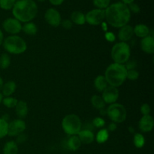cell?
<instances>
[{
    "mask_svg": "<svg viewBox=\"0 0 154 154\" xmlns=\"http://www.w3.org/2000/svg\"><path fill=\"white\" fill-rule=\"evenodd\" d=\"M105 12L106 21L114 28H121L127 25L130 20V11L128 6L121 2L111 4Z\"/></svg>",
    "mask_w": 154,
    "mask_h": 154,
    "instance_id": "1",
    "label": "cell"
},
{
    "mask_svg": "<svg viewBox=\"0 0 154 154\" xmlns=\"http://www.w3.org/2000/svg\"><path fill=\"white\" fill-rule=\"evenodd\" d=\"M12 14L20 23L31 22L38 14V5L34 0H17Z\"/></svg>",
    "mask_w": 154,
    "mask_h": 154,
    "instance_id": "2",
    "label": "cell"
},
{
    "mask_svg": "<svg viewBox=\"0 0 154 154\" xmlns=\"http://www.w3.org/2000/svg\"><path fill=\"white\" fill-rule=\"evenodd\" d=\"M126 72L127 70L124 65L114 63L107 68L104 76L108 85L118 87L126 80Z\"/></svg>",
    "mask_w": 154,
    "mask_h": 154,
    "instance_id": "3",
    "label": "cell"
},
{
    "mask_svg": "<svg viewBox=\"0 0 154 154\" xmlns=\"http://www.w3.org/2000/svg\"><path fill=\"white\" fill-rule=\"evenodd\" d=\"M4 49L11 54H21L26 51L27 45L25 41L18 35H11L4 39L2 42Z\"/></svg>",
    "mask_w": 154,
    "mask_h": 154,
    "instance_id": "4",
    "label": "cell"
},
{
    "mask_svg": "<svg viewBox=\"0 0 154 154\" xmlns=\"http://www.w3.org/2000/svg\"><path fill=\"white\" fill-rule=\"evenodd\" d=\"M111 57L115 63H126L130 58V48L126 42H118L113 46L111 50Z\"/></svg>",
    "mask_w": 154,
    "mask_h": 154,
    "instance_id": "5",
    "label": "cell"
},
{
    "mask_svg": "<svg viewBox=\"0 0 154 154\" xmlns=\"http://www.w3.org/2000/svg\"><path fill=\"white\" fill-rule=\"evenodd\" d=\"M62 128L69 135H77L82 128V123L78 115L68 114L62 120Z\"/></svg>",
    "mask_w": 154,
    "mask_h": 154,
    "instance_id": "6",
    "label": "cell"
},
{
    "mask_svg": "<svg viewBox=\"0 0 154 154\" xmlns=\"http://www.w3.org/2000/svg\"><path fill=\"white\" fill-rule=\"evenodd\" d=\"M106 114L110 120L115 123H123L126 120L127 112L123 105L119 103H113L106 111Z\"/></svg>",
    "mask_w": 154,
    "mask_h": 154,
    "instance_id": "7",
    "label": "cell"
},
{
    "mask_svg": "<svg viewBox=\"0 0 154 154\" xmlns=\"http://www.w3.org/2000/svg\"><path fill=\"white\" fill-rule=\"evenodd\" d=\"M86 23L91 26H98L102 24L105 20V12L103 9H93L85 14Z\"/></svg>",
    "mask_w": 154,
    "mask_h": 154,
    "instance_id": "8",
    "label": "cell"
},
{
    "mask_svg": "<svg viewBox=\"0 0 154 154\" xmlns=\"http://www.w3.org/2000/svg\"><path fill=\"white\" fill-rule=\"evenodd\" d=\"M2 26L6 32L14 35L22 31V24L14 17H9L5 20Z\"/></svg>",
    "mask_w": 154,
    "mask_h": 154,
    "instance_id": "9",
    "label": "cell"
},
{
    "mask_svg": "<svg viewBox=\"0 0 154 154\" xmlns=\"http://www.w3.org/2000/svg\"><path fill=\"white\" fill-rule=\"evenodd\" d=\"M26 128V125L22 119L14 120L8 123V135L9 136H17L23 133Z\"/></svg>",
    "mask_w": 154,
    "mask_h": 154,
    "instance_id": "10",
    "label": "cell"
},
{
    "mask_svg": "<svg viewBox=\"0 0 154 154\" xmlns=\"http://www.w3.org/2000/svg\"><path fill=\"white\" fill-rule=\"evenodd\" d=\"M45 19L49 25L57 27L60 25L62 21L60 13L54 8H48L45 14Z\"/></svg>",
    "mask_w": 154,
    "mask_h": 154,
    "instance_id": "11",
    "label": "cell"
},
{
    "mask_svg": "<svg viewBox=\"0 0 154 154\" xmlns=\"http://www.w3.org/2000/svg\"><path fill=\"white\" fill-rule=\"evenodd\" d=\"M102 98L105 104L115 103L119 98V91L117 87L108 86L102 92Z\"/></svg>",
    "mask_w": 154,
    "mask_h": 154,
    "instance_id": "12",
    "label": "cell"
},
{
    "mask_svg": "<svg viewBox=\"0 0 154 154\" xmlns=\"http://www.w3.org/2000/svg\"><path fill=\"white\" fill-rule=\"evenodd\" d=\"M154 126V120L152 116L144 115L139 120L138 127L139 129L143 132H151Z\"/></svg>",
    "mask_w": 154,
    "mask_h": 154,
    "instance_id": "13",
    "label": "cell"
},
{
    "mask_svg": "<svg viewBox=\"0 0 154 154\" xmlns=\"http://www.w3.org/2000/svg\"><path fill=\"white\" fill-rule=\"evenodd\" d=\"M134 35L133 27L129 25H126L120 28L118 32V38L120 42H126L130 40Z\"/></svg>",
    "mask_w": 154,
    "mask_h": 154,
    "instance_id": "14",
    "label": "cell"
},
{
    "mask_svg": "<svg viewBox=\"0 0 154 154\" xmlns=\"http://www.w3.org/2000/svg\"><path fill=\"white\" fill-rule=\"evenodd\" d=\"M141 48L146 54H152L154 52V38L153 36L148 35L141 41Z\"/></svg>",
    "mask_w": 154,
    "mask_h": 154,
    "instance_id": "15",
    "label": "cell"
},
{
    "mask_svg": "<svg viewBox=\"0 0 154 154\" xmlns=\"http://www.w3.org/2000/svg\"><path fill=\"white\" fill-rule=\"evenodd\" d=\"M78 137L79 138L81 144H90L93 142L95 139L94 133L90 129H83L78 134Z\"/></svg>",
    "mask_w": 154,
    "mask_h": 154,
    "instance_id": "16",
    "label": "cell"
},
{
    "mask_svg": "<svg viewBox=\"0 0 154 154\" xmlns=\"http://www.w3.org/2000/svg\"><path fill=\"white\" fill-rule=\"evenodd\" d=\"M28 105L24 101H18L16 107H15V112L20 119H23L28 114Z\"/></svg>",
    "mask_w": 154,
    "mask_h": 154,
    "instance_id": "17",
    "label": "cell"
},
{
    "mask_svg": "<svg viewBox=\"0 0 154 154\" xmlns=\"http://www.w3.org/2000/svg\"><path fill=\"white\" fill-rule=\"evenodd\" d=\"M134 34L138 37L144 38L150 35V29L144 24H138L133 28Z\"/></svg>",
    "mask_w": 154,
    "mask_h": 154,
    "instance_id": "18",
    "label": "cell"
},
{
    "mask_svg": "<svg viewBox=\"0 0 154 154\" xmlns=\"http://www.w3.org/2000/svg\"><path fill=\"white\" fill-rule=\"evenodd\" d=\"M16 88L17 85L14 81H8L5 84H3V87L2 88V96H5V97H8V96H11L14 93Z\"/></svg>",
    "mask_w": 154,
    "mask_h": 154,
    "instance_id": "19",
    "label": "cell"
},
{
    "mask_svg": "<svg viewBox=\"0 0 154 154\" xmlns=\"http://www.w3.org/2000/svg\"><path fill=\"white\" fill-rule=\"evenodd\" d=\"M66 145H67L69 150H72V151H76L81 147V142L78 135H71L68 139Z\"/></svg>",
    "mask_w": 154,
    "mask_h": 154,
    "instance_id": "20",
    "label": "cell"
},
{
    "mask_svg": "<svg viewBox=\"0 0 154 154\" xmlns=\"http://www.w3.org/2000/svg\"><path fill=\"white\" fill-rule=\"evenodd\" d=\"M71 21L72 22V23H75L76 25H84L86 23L85 14L79 11H73L71 14Z\"/></svg>",
    "mask_w": 154,
    "mask_h": 154,
    "instance_id": "21",
    "label": "cell"
},
{
    "mask_svg": "<svg viewBox=\"0 0 154 154\" xmlns=\"http://www.w3.org/2000/svg\"><path fill=\"white\" fill-rule=\"evenodd\" d=\"M94 86L98 92L102 93L105 88L108 86V82L104 75H99L94 80Z\"/></svg>",
    "mask_w": 154,
    "mask_h": 154,
    "instance_id": "22",
    "label": "cell"
},
{
    "mask_svg": "<svg viewBox=\"0 0 154 154\" xmlns=\"http://www.w3.org/2000/svg\"><path fill=\"white\" fill-rule=\"evenodd\" d=\"M17 144L14 141H10L6 142L3 147V154H17Z\"/></svg>",
    "mask_w": 154,
    "mask_h": 154,
    "instance_id": "23",
    "label": "cell"
},
{
    "mask_svg": "<svg viewBox=\"0 0 154 154\" xmlns=\"http://www.w3.org/2000/svg\"><path fill=\"white\" fill-rule=\"evenodd\" d=\"M22 30L24 33L29 35H35L38 32V27L35 23L33 22L25 23L23 26H22Z\"/></svg>",
    "mask_w": 154,
    "mask_h": 154,
    "instance_id": "24",
    "label": "cell"
},
{
    "mask_svg": "<svg viewBox=\"0 0 154 154\" xmlns=\"http://www.w3.org/2000/svg\"><path fill=\"white\" fill-rule=\"evenodd\" d=\"M91 104L96 109L102 110L104 109L105 106V103L104 102L102 96H98V95H94L91 98Z\"/></svg>",
    "mask_w": 154,
    "mask_h": 154,
    "instance_id": "25",
    "label": "cell"
},
{
    "mask_svg": "<svg viewBox=\"0 0 154 154\" xmlns=\"http://www.w3.org/2000/svg\"><path fill=\"white\" fill-rule=\"evenodd\" d=\"M108 138H109V132L107 130V129H102L98 132L96 136V140L99 144H103L108 141Z\"/></svg>",
    "mask_w": 154,
    "mask_h": 154,
    "instance_id": "26",
    "label": "cell"
},
{
    "mask_svg": "<svg viewBox=\"0 0 154 154\" xmlns=\"http://www.w3.org/2000/svg\"><path fill=\"white\" fill-rule=\"evenodd\" d=\"M11 64V57L8 54L5 53L0 56V68L2 69H6Z\"/></svg>",
    "mask_w": 154,
    "mask_h": 154,
    "instance_id": "27",
    "label": "cell"
},
{
    "mask_svg": "<svg viewBox=\"0 0 154 154\" xmlns=\"http://www.w3.org/2000/svg\"><path fill=\"white\" fill-rule=\"evenodd\" d=\"M133 143L134 145H135L137 148H141V147H144V144H145V139H144V137L143 136L142 134H135L133 138Z\"/></svg>",
    "mask_w": 154,
    "mask_h": 154,
    "instance_id": "28",
    "label": "cell"
},
{
    "mask_svg": "<svg viewBox=\"0 0 154 154\" xmlns=\"http://www.w3.org/2000/svg\"><path fill=\"white\" fill-rule=\"evenodd\" d=\"M3 105L5 106H6L7 108H15L17 104L18 100L17 99L14 97H11V96H8V97H5V98H3L2 99V102Z\"/></svg>",
    "mask_w": 154,
    "mask_h": 154,
    "instance_id": "29",
    "label": "cell"
},
{
    "mask_svg": "<svg viewBox=\"0 0 154 154\" xmlns=\"http://www.w3.org/2000/svg\"><path fill=\"white\" fill-rule=\"evenodd\" d=\"M93 2L96 8L105 10L111 5V0H93Z\"/></svg>",
    "mask_w": 154,
    "mask_h": 154,
    "instance_id": "30",
    "label": "cell"
},
{
    "mask_svg": "<svg viewBox=\"0 0 154 154\" xmlns=\"http://www.w3.org/2000/svg\"><path fill=\"white\" fill-rule=\"evenodd\" d=\"M8 123L0 117V139L8 135Z\"/></svg>",
    "mask_w": 154,
    "mask_h": 154,
    "instance_id": "31",
    "label": "cell"
},
{
    "mask_svg": "<svg viewBox=\"0 0 154 154\" xmlns=\"http://www.w3.org/2000/svg\"><path fill=\"white\" fill-rule=\"evenodd\" d=\"M16 0H0V8L3 10H11L13 8Z\"/></svg>",
    "mask_w": 154,
    "mask_h": 154,
    "instance_id": "32",
    "label": "cell"
},
{
    "mask_svg": "<svg viewBox=\"0 0 154 154\" xmlns=\"http://www.w3.org/2000/svg\"><path fill=\"white\" fill-rule=\"evenodd\" d=\"M139 78V73L138 71L135 69H131V70H127L126 72V79H129L130 81H136Z\"/></svg>",
    "mask_w": 154,
    "mask_h": 154,
    "instance_id": "33",
    "label": "cell"
},
{
    "mask_svg": "<svg viewBox=\"0 0 154 154\" xmlns=\"http://www.w3.org/2000/svg\"><path fill=\"white\" fill-rule=\"evenodd\" d=\"M93 125L96 128H102L105 125V121L102 117H96L93 120Z\"/></svg>",
    "mask_w": 154,
    "mask_h": 154,
    "instance_id": "34",
    "label": "cell"
},
{
    "mask_svg": "<svg viewBox=\"0 0 154 154\" xmlns=\"http://www.w3.org/2000/svg\"><path fill=\"white\" fill-rule=\"evenodd\" d=\"M128 8H129L130 12H132L134 14H138L141 11V8H140L139 5L138 4L135 2H132L131 4H129V5H127Z\"/></svg>",
    "mask_w": 154,
    "mask_h": 154,
    "instance_id": "35",
    "label": "cell"
},
{
    "mask_svg": "<svg viewBox=\"0 0 154 154\" xmlns=\"http://www.w3.org/2000/svg\"><path fill=\"white\" fill-rule=\"evenodd\" d=\"M140 110H141V114H143V116L149 115L150 113V111H151V108H150V106L148 105V104L145 103L144 104V105H141Z\"/></svg>",
    "mask_w": 154,
    "mask_h": 154,
    "instance_id": "36",
    "label": "cell"
},
{
    "mask_svg": "<svg viewBox=\"0 0 154 154\" xmlns=\"http://www.w3.org/2000/svg\"><path fill=\"white\" fill-rule=\"evenodd\" d=\"M60 25L66 29H70L72 28V26H73V23L71 21V20H64L61 21V23Z\"/></svg>",
    "mask_w": 154,
    "mask_h": 154,
    "instance_id": "37",
    "label": "cell"
},
{
    "mask_svg": "<svg viewBox=\"0 0 154 154\" xmlns=\"http://www.w3.org/2000/svg\"><path fill=\"white\" fill-rule=\"evenodd\" d=\"M27 140V136L25 135V134L22 133L20 135H17V142L19 143V144H23V143L25 142Z\"/></svg>",
    "mask_w": 154,
    "mask_h": 154,
    "instance_id": "38",
    "label": "cell"
},
{
    "mask_svg": "<svg viewBox=\"0 0 154 154\" xmlns=\"http://www.w3.org/2000/svg\"><path fill=\"white\" fill-rule=\"evenodd\" d=\"M135 66H136V64H135V62L128 61L127 63H126V65L125 66V67H126V70H131V69H135Z\"/></svg>",
    "mask_w": 154,
    "mask_h": 154,
    "instance_id": "39",
    "label": "cell"
},
{
    "mask_svg": "<svg viewBox=\"0 0 154 154\" xmlns=\"http://www.w3.org/2000/svg\"><path fill=\"white\" fill-rule=\"evenodd\" d=\"M105 38L110 42H112L115 40V36L112 32H107L105 34Z\"/></svg>",
    "mask_w": 154,
    "mask_h": 154,
    "instance_id": "40",
    "label": "cell"
},
{
    "mask_svg": "<svg viewBox=\"0 0 154 154\" xmlns=\"http://www.w3.org/2000/svg\"><path fill=\"white\" fill-rule=\"evenodd\" d=\"M117 124H116L115 123H110L109 126H108V128H107V130L108 131V132H114V131L117 129Z\"/></svg>",
    "mask_w": 154,
    "mask_h": 154,
    "instance_id": "41",
    "label": "cell"
},
{
    "mask_svg": "<svg viewBox=\"0 0 154 154\" xmlns=\"http://www.w3.org/2000/svg\"><path fill=\"white\" fill-rule=\"evenodd\" d=\"M65 0H49L50 3L52 4L53 5H55V6H58L60 5L63 4Z\"/></svg>",
    "mask_w": 154,
    "mask_h": 154,
    "instance_id": "42",
    "label": "cell"
},
{
    "mask_svg": "<svg viewBox=\"0 0 154 154\" xmlns=\"http://www.w3.org/2000/svg\"><path fill=\"white\" fill-rule=\"evenodd\" d=\"M134 2H135V0H121V2H123V4L126 5H129V4Z\"/></svg>",
    "mask_w": 154,
    "mask_h": 154,
    "instance_id": "43",
    "label": "cell"
},
{
    "mask_svg": "<svg viewBox=\"0 0 154 154\" xmlns=\"http://www.w3.org/2000/svg\"><path fill=\"white\" fill-rule=\"evenodd\" d=\"M3 41H4V35H3L2 31L0 29V45H2Z\"/></svg>",
    "mask_w": 154,
    "mask_h": 154,
    "instance_id": "44",
    "label": "cell"
},
{
    "mask_svg": "<svg viewBox=\"0 0 154 154\" xmlns=\"http://www.w3.org/2000/svg\"><path fill=\"white\" fill-rule=\"evenodd\" d=\"M3 84H4V83H3V80L2 78L0 77V90H2V88L3 87Z\"/></svg>",
    "mask_w": 154,
    "mask_h": 154,
    "instance_id": "45",
    "label": "cell"
},
{
    "mask_svg": "<svg viewBox=\"0 0 154 154\" xmlns=\"http://www.w3.org/2000/svg\"><path fill=\"white\" fill-rule=\"evenodd\" d=\"M129 131L131 132V133H134V132H135V130H134V128L132 127V126L129 127Z\"/></svg>",
    "mask_w": 154,
    "mask_h": 154,
    "instance_id": "46",
    "label": "cell"
},
{
    "mask_svg": "<svg viewBox=\"0 0 154 154\" xmlns=\"http://www.w3.org/2000/svg\"><path fill=\"white\" fill-rule=\"evenodd\" d=\"M2 99H3V96H2V94L0 93V104H1L2 102Z\"/></svg>",
    "mask_w": 154,
    "mask_h": 154,
    "instance_id": "47",
    "label": "cell"
},
{
    "mask_svg": "<svg viewBox=\"0 0 154 154\" xmlns=\"http://www.w3.org/2000/svg\"><path fill=\"white\" fill-rule=\"evenodd\" d=\"M37 1H38V2H45V0H37Z\"/></svg>",
    "mask_w": 154,
    "mask_h": 154,
    "instance_id": "48",
    "label": "cell"
}]
</instances>
